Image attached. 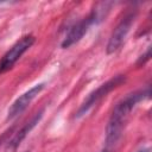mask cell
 <instances>
[{
    "label": "cell",
    "mask_w": 152,
    "mask_h": 152,
    "mask_svg": "<svg viewBox=\"0 0 152 152\" xmlns=\"http://www.w3.org/2000/svg\"><path fill=\"white\" fill-rule=\"evenodd\" d=\"M148 95H150L148 88L142 89V90H138V91L128 94L125 99H122L115 106V108H114V110L109 118L107 128H106V142H107V145H113L120 139L131 110L135 107V104L138 102H140L145 97H148Z\"/></svg>",
    "instance_id": "cell-1"
},
{
    "label": "cell",
    "mask_w": 152,
    "mask_h": 152,
    "mask_svg": "<svg viewBox=\"0 0 152 152\" xmlns=\"http://www.w3.org/2000/svg\"><path fill=\"white\" fill-rule=\"evenodd\" d=\"M124 82H125V75H118V76L110 78L109 81H107L106 83L101 84L96 90H94L93 93H90L88 95V97L84 100V102L81 104L80 109L77 110L76 116L84 115L94 104H96L101 99H103L104 96H107L113 89L120 87Z\"/></svg>",
    "instance_id": "cell-2"
},
{
    "label": "cell",
    "mask_w": 152,
    "mask_h": 152,
    "mask_svg": "<svg viewBox=\"0 0 152 152\" xmlns=\"http://www.w3.org/2000/svg\"><path fill=\"white\" fill-rule=\"evenodd\" d=\"M134 19H135V13L133 12H129L127 14L124 15V18L119 21V24L116 25V27L114 28L109 40H108V44H107V53H114L116 52L121 45L124 44L133 23H134Z\"/></svg>",
    "instance_id": "cell-3"
},
{
    "label": "cell",
    "mask_w": 152,
    "mask_h": 152,
    "mask_svg": "<svg viewBox=\"0 0 152 152\" xmlns=\"http://www.w3.org/2000/svg\"><path fill=\"white\" fill-rule=\"evenodd\" d=\"M33 43H34V37L32 36H26L21 38L19 42H17L0 61V72H5L8 69H11L14 65V63L23 56V53L32 46Z\"/></svg>",
    "instance_id": "cell-4"
},
{
    "label": "cell",
    "mask_w": 152,
    "mask_h": 152,
    "mask_svg": "<svg viewBox=\"0 0 152 152\" xmlns=\"http://www.w3.org/2000/svg\"><path fill=\"white\" fill-rule=\"evenodd\" d=\"M44 89V83H39V84H36L34 87H32L31 89H28L27 91H25L24 94H21L12 104L11 107L8 108V112H7V119L11 120L15 116H18L19 114H21L27 107L28 104L32 102V100Z\"/></svg>",
    "instance_id": "cell-5"
},
{
    "label": "cell",
    "mask_w": 152,
    "mask_h": 152,
    "mask_svg": "<svg viewBox=\"0 0 152 152\" xmlns=\"http://www.w3.org/2000/svg\"><path fill=\"white\" fill-rule=\"evenodd\" d=\"M93 23H94L93 17L89 14V17H87V18L82 19L81 21H78L77 24H75L70 28V31L66 34V37L64 38V40L62 42V48H70L71 45H74L78 40H81V38L86 34L90 24H93Z\"/></svg>",
    "instance_id": "cell-6"
},
{
    "label": "cell",
    "mask_w": 152,
    "mask_h": 152,
    "mask_svg": "<svg viewBox=\"0 0 152 152\" xmlns=\"http://www.w3.org/2000/svg\"><path fill=\"white\" fill-rule=\"evenodd\" d=\"M42 116H43V110H40L39 113H37L34 116H33V119L30 121V122H27L14 137H13V139L10 141V144H8V147L11 148V150H15L19 145H20V142L23 141V139L27 135V133H30L31 132V129L39 122V120L42 119Z\"/></svg>",
    "instance_id": "cell-7"
},
{
    "label": "cell",
    "mask_w": 152,
    "mask_h": 152,
    "mask_svg": "<svg viewBox=\"0 0 152 152\" xmlns=\"http://www.w3.org/2000/svg\"><path fill=\"white\" fill-rule=\"evenodd\" d=\"M150 56H151V49L148 48L147 49V51L144 53V55H141L140 57H139V59H138V62H137V65H141V64H145L148 59H150Z\"/></svg>",
    "instance_id": "cell-8"
},
{
    "label": "cell",
    "mask_w": 152,
    "mask_h": 152,
    "mask_svg": "<svg viewBox=\"0 0 152 152\" xmlns=\"http://www.w3.org/2000/svg\"><path fill=\"white\" fill-rule=\"evenodd\" d=\"M138 152H150V150H148V148H144V150H140V151H138Z\"/></svg>",
    "instance_id": "cell-9"
},
{
    "label": "cell",
    "mask_w": 152,
    "mask_h": 152,
    "mask_svg": "<svg viewBox=\"0 0 152 152\" xmlns=\"http://www.w3.org/2000/svg\"><path fill=\"white\" fill-rule=\"evenodd\" d=\"M102 152H107V151H102Z\"/></svg>",
    "instance_id": "cell-10"
}]
</instances>
